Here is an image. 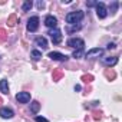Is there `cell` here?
I'll return each mask as SVG.
<instances>
[{
    "instance_id": "21",
    "label": "cell",
    "mask_w": 122,
    "mask_h": 122,
    "mask_svg": "<svg viewBox=\"0 0 122 122\" xmlns=\"http://www.w3.org/2000/svg\"><path fill=\"white\" fill-rule=\"evenodd\" d=\"M37 7H39V9H43V7H45V3H43V2H37Z\"/></svg>"
},
{
    "instance_id": "8",
    "label": "cell",
    "mask_w": 122,
    "mask_h": 122,
    "mask_svg": "<svg viewBox=\"0 0 122 122\" xmlns=\"http://www.w3.org/2000/svg\"><path fill=\"white\" fill-rule=\"evenodd\" d=\"M16 99L19 103H27V102H30V93L29 92H19L16 95Z\"/></svg>"
},
{
    "instance_id": "11",
    "label": "cell",
    "mask_w": 122,
    "mask_h": 122,
    "mask_svg": "<svg viewBox=\"0 0 122 122\" xmlns=\"http://www.w3.org/2000/svg\"><path fill=\"white\" fill-rule=\"evenodd\" d=\"M35 43H36L37 46H40L42 49H46V47H47V40H46L43 36H39V37H36V39H35Z\"/></svg>"
},
{
    "instance_id": "3",
    "label": "cell",
    "mask_w": 122,
    "mask_h": 122,
    "mask_svg": "<svg viewBox=\"0 0 122 122\" xmlns=\"http://www.w3.org/2000/svg\"><path fill=\"white\" fill-rule=\"evenodd\" d=\"M68 46L69 47H73V49H82L85 46V42L79 37H71L68 40Z\"/></svg>"
},
{
    "instance_id": "10",
    "label": "cell",
    "mask_w": 122,
    "mask_h": 122,
    "mask_svg": "<svg viewBox=\"0 0 122 122\" xmlns=\"http://www.w3.org/2000/svg\"><path fill=\"white\" fill-rule=\"evenodd\" d=\"M13 111L10 109V108H7V106H3V108H0V116H2L3 119H10V118H13Z\"/></svg>"
},
{
    "instance_id": "18",
    "label": "cell",
    "mask_w": 122,
    "mask_h": 122,
    "mask_svg": "<svg viewBox=\"0 0 122 122\" xmlns=\"http://www.w3.org/2000/svg\"><path fill=\"white\" fill-rule=\"evenodd\" d=\"M36 122H49V121L43 116H36Z\"/></svg>"
},
{
    "instance_id": "20",
    "label": "cell",
    "mask_w": 122,
    "mask_h": 122,
    "mask_svg": "<svg viewBox=\"0 0 122 122\" xmlns=\"http://www.w3.org/2000/svg\"><path fill=\"white\" fill-rule=\"evenodd\" d=\"M116 7H118V3L115 2V3H112V6H111V10H112V12H115V10H116Z\"/></svg>"
},
{
    "instance_id": "16",
    "label": "cell",
    "mask_w": 122,
    "mask_h": 122,
    "mask_svg": "<svg viewBox=\"0 0 122 122\" xmlns=\"http://www.w3.org/2000/svg\"><path fill=\"white\" fill-rule=\"evenodd\" d=\"M32 57H33L35 60H39V59L42 57V52H39V50H32Z\"/></svg>"
},
{
    "instance_id": "7",
    "label": "cell",
    "mask_w": 122,
    "mask_h": 122,
    "mask_svg": "<svg viewBox=\"0 0 122 122\" xmlns=\"http://www.w3.org/2000/svg\"><path fill=\"white\" fill-rule=\"evenodd\" d=\"M52 60H60V62H66L68 60V56L63 55V53H59V52H49L47 55Z\"/></svg>"
},
{
    "instance_id": "5",
    "label": "cell",
    "mask_w": 122,
    "mask_h": 122,
    "mask_svg": "<svg viewBox=\"0 0 122 122\" xmlns=\"http://www.w3.org/2000/svg\"><path fill=\"white\" fill-rule=\"evenodd\" d=\"M37 29H39V17L37 16H33L27 22V30L29 32H36Z\"/></svg>"
},
{
    "instance_id": "9",
    "label": "cell",
    "mask_w": 122,
    "mask_h": 122,
    "mask_svg": "<svg viewBox=\"0 0 122 122\" xmlns=\"http://www.w3.org/2000/svg\"><path fill=\"white\" fill-rule=\"evenodd\" d=\"M45 25H46L47 27H50V29H56V26H57V19H56L55 16L49 15V16H46V19H45Z\"/></svg>"
},
{
    "instance_id": "15",
    "label": "cell",
    "mask_w": 122,
    "mask_h": 122,
    "mask_svg": "<svg viewBox=\"0 0 122 122\" xmlns=\"http://www.w3.org/2000/svg\"><path fill=\"white\" fill-rule=\"evenodd\" d=\"M32 6H33V3L30 2V0H26V2L23 3V12H29L32 9Z\"/></svg>"
},
{
    "instance_id": "23",
    "label": "cell",
    "mask_w": 122,
    "mask_h": 122,
    "mask_svg": "<svg viewBox=\"0 0 122 122\" xmlns=\"http://www.w3.org/2000/svg\"><path fill=\"white\" fill-rule=\"evenodd\" d=\"M88 6H96V3H95V2H89Z\"/></svg>"
},
{
    "instance_id": "1",
    "label": "cell",
    "mask_w": 122,
    "mask_h": 122,
    "mask_svg": "<svg viewBox=\"0 0 122 122\" xmlns=\"http://www.w3.org/2000/svg\"><path fill=\"white\" fill-rule=\"evenodd\" d=\"M82 19H83V12H81V10H78V12H71V13L66 15V22H68L69 25H76V23H79Z\"/></svg>"
},
{
    "instance_id": "14",
    "label": "cell",
    "mask_w": 122,
    "mask_h": 122,
    "mask_svg": "<svg viewBox=\"0 0 122 122\" xmlns=\"http://www.w3.org/2000/svg\"><path fill=\"white\" fill-rule=\"evenodd\" d=\"M39 109H40V103H39L37 101H33V102L30 103V111H32L33 113H37Z\"/></svg>"
},
{
    "instance_id": "4",
    "label": "cell",
    "mask_w": 122,
    "mask_h": 122,
    "mask_svg": "<svg viewBox=\"0 0 122 122\" xmlns=\"http://www.w3.org/2000/svg\"><path fill=\"white\" fill-rule=\"evenodd\" d=\"M96 16H98L99 19H105V17L108 16V10H106L105 3H102V2L96 3Z\"/></svg>"
},
{
    "instance_id": "12",
    "label": "cell",
    "mask_w": 122,
    "mask_h": 122,
    "mask_svg": "<svg viewBox=\"0 0 122 122\" xmlns=\"http://www.w3.org/2000/svg\"><path fill=\"white\" fill-rule=\"evenodd\" d=\"M0 92L5 93V95L9 93V83H7L6 79H2V81H0Z\"/></svg>"
},
{
    "instance_id": "19",
    "label": "cell",
    "mask_w": 122,
    "mask_h": 122,
    "mask_svg": "<svg viewBox=\"0 0 122 122\" xmlns=\"http://www.w3.org/2000/svg\"><path fill=\"white\" fill-rule=\"evenodd\" d=\"M15 20H16V16H12V17H10V22H9V25H10V26H15Z\"/></svg>"
},
{
    "instance_id": "13",
    "label": "cell",
    "mask_w": 122,
    "mask_h": 122,
    "mask_svg": "<svg viewBox=\"0 0 122 122\" xmlns=\"http://www.w3.org/2000/svg\"><path fill=\"white\" fill-rule=\"evenodd\" d=\"M103 63H105L106 66H115V65L118 63V57H116V56L106 57V59H103Z\"/></svg>"
},
{
    "instance_id": "24",
    "label": "cell",
    "mask_w": 122,
    "mask_h": 122,
    "mask_svg": "<svg viewBox=\"0 0 122 122\" xmlns=\"http://www.w3.org/2000/svg\"><path fill=\"white\" fill-rule=\"evenodd\" d=\"M75 91H81V85H76L75 86Z\"/></svg>"
},
{
    "instance_id": "17",
    "label": "cell",
    "mask_w": 122,
    "mask_h": 122,
    "mask_svg": "<svg viewBox=\"0 0 122 122\" xmlns=\"http://www.w3.org/2000/svg\"><path fill=\"white\" fill-rule=\"evenodd\" d=\"M82 55H83V47H82V49H78V50H75L72 56H73L75 59H78V57H81Z\"/></svg>"
},
{
    "instance_id": "2",
    "label": "cell",
    "mask_w": 122,
    "mask_h": 122,
    "mask_svg": "<svg viewBox=\"0 0 122 122\" xmlns=\"http://www.w3.org/2000/svg\"><path fill=\"white\" fill-rule=\"evenodd\" d=\"M47 35H50L52 42H53L55 45H59L60 42H62V32H60L59 29H50Z\"/></svg>"
},
{
    "instance_id": "6",
    "label": "cell",
    "mask_w": 122,
    "mask_h": 122,
    "mask_svg": "<svg viewBox=\"0 0 122 122\" xmlns=\"http://www.w3.org/2000/svg\"><path fill=\"white\" fill-rule=\"evenodd\" d=\"M102 55H103V49L95 47V49H91L89 52H86L85 57H86V59H91V57H99V56H102Z\"/></svg>"
},
{
    "instance_id": "22",
    "label": "cell",
    "mask_w": 122,
    "mask_h": 122,
    "mask_svg": "<svg viewBox=\"0 0 122 122\" xmlns=\"http://www.w3.org/2000/svg\"><path fill=\"white\" fill-rule=\"evenodd\" d=\"M113 47H115V43H109L108 45V49H113Z\"/></svg>"
}]
</instances>
